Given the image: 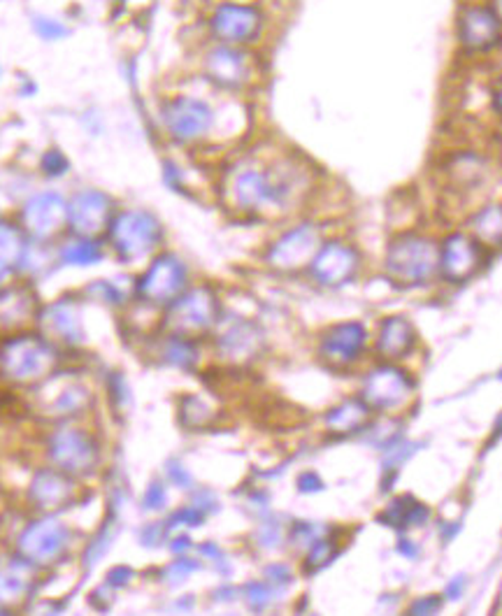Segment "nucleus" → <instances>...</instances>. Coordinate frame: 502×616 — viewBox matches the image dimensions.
Instances as JSON below:
<instances>
[{
	"instance_id": "23",
	"label": "nucleus",
	"mask_w": 502,
	"mask_h": 616,
	"mask_svg": "<svg viewBox=\"0 0 502 616\" xmlns=\"http://www.w3.org/2000/svg\"><path fill=\"white\" fill-rule=\"evenodd\" d=\"M35 31H38L44 40H59V38H63L65 33H68V28H65L61 22H56V19L38 16V19H35Z\"/></svg>"
},
{
	"instance_id": "18",
	"label": "nucleus",
	"mask_w": 502,
	"mask_h": 616,
	"mask_svg": "<svg viewBox=\"0 0 502 616\" xmlns=\"http://www.w3.org/2000/svg\"><path fill=\"white\" fill-rule=\"evenodd\" d=\"M63 203L59 195H40L26 207V222L35 232H49L59 226Z\"/></svg>"
},
{
	"instance_id": "4",
	"label": "nucleus",
	"mask_w": 502,
	"mask_h": 616,
	"mask_svg": "<svg viewBox=\"0 0 502 616\" xmlns=\"http://www.w3.org/2000/svg\"><path fill=\"white\" fill-rule=\"evenodd\" d=\"M203 77L223 91H242L256 80V59L249 47L212 43L203 52Z\"/></svg>"
},
{
	"instance_id": "8",
	"label": "nucleus",
	"mask_w": 502,
	"mask_h": 616,
	"mask_svg": "<svg viewBox=\"0 0 502 616\" xmlns=\"http://www.w3.org/2000/svg\"><path fill=\"white\" fill-rule=\"evenodd\" d=\"M481 261H484V249L472 235H465V232L449 235L440 247V272L444 280L454 281V284L470 280L481 268Z\"/></svg>"
},
{
	"instance_id": "2",
	"label": "nucleus",
	"mask_w": 502,
	"mask_h": 616,
	"mask_svg": "<svg viewBox=\"0 0 502 616\" xmlns=\"http://www.w3.org/2000/svg\"><path fill=\"white\" fill-rule=\"evenodd\" d=\"M440 270V247L419 232H400L386 251V272L393 281L416 287L426 284Z\"/></svg>"
},
{
	"instance_id": "26",
	"label": "nucleus",
	"mask_w": 502,
	"mask_h": 616,
	"mask_svg": "<svg viewBox=\"0 0 502 616\" xmlns=\"http://www.w3.org/2000/svg\"><path fill=\"white\" fill-rule=\"evenodd\" d=\"M400 552H405L407 556L414 558V556H416V552H419V549H416L414 542H410V540H400Z\"/></svg>"
},
{
	"instance_id": "19",
	"label": "nucleus",
	"mask_w": 502,
	"mask_h": 616,
	"mask_svg": "<svg viewBox=\"0 0 502 616\" xmlns=\"http://www.w3.org/2000/svg\"><path fill=\"white\" fill-rule=\"evenodd\" d=\"M186 328H205L214 319V298L207 291H194L179 305Z\"/></svg>"
},
{
	"instance_id": "10",
	"label": "nucleus",
	"mask_w": 502,
	"mask_h": 616,
	"mask_svg": "<svg viewBox=\"0 0 502 616\" xmlns=\"http://www.w3.org/2000/svg\"><path fill=\"white\" fill-rule=\"evenodd\" d=\"M317 251H319V231L312 223H303L277 240L270 251V261L279 268H298L314 259Z\"/></svg>"
},
{
	"instance_id": "21",
	"label": "nucleus",
	"mask_w": 502,
	"mask_h": 616,
	"mask_svg": "<svg viewBox=\"0 0 502 616\" xmlns=\"http://www.w3.org/2000/svg\"><path fill=\"white\" fill-rule=\"evenodd\" d=\"M367 419H370V405H367L365 401H349L330 412L328 426L333 428V431L349 432L365 426Z\"/></svg>"
},
{
	"instance_id": "1",
	"label": "nucleus",
	"mask_w": 502,
	"mask_h": 616,
	"mask_svg": "<svg viewBox=\"0 0 502 616\" xmlns=\"http://www.w3.org/2000/svg\"><path fill=\"white\" fill-rule=\"evenodd\" d=\"M223 186L231 205L242 212H260L265 207L287 210L303 198L308 189V170L291 158H281L268 168L242 163L228 173Z\"/></svg>"
},
{
	"instance_id": "28",
	"label": "nucleus",
	"mask_w": 502,
	"mask_h": 616,
	"mask_svg": "<svg viewBox=\"0 0 502 616\" xmlns=\"http://www.w3.org/2000/svg\"><path fill=\"white\" fill-rule=\"evenodd\" d=\"M493 7H496V12L500 14V19H502V0H493Z\"/></svg>"
},
{
	"instance_id": "6",
	"label": "nucleus",
	"mask_w": 502,
	"mask_h": 616,
	"mask_svg": "<svg viewBox=\"0 0 502 616\" xmlns=\"http://www.w3.org/2000/svg\"><path fill=\"white\" fill-rule=\"evenodd\" d=\"M167 133L179 142H195L210 133L214 124V112L198 96H177L167 100L163 109Z\"/></svg>"
},
{
	"instance_id": "7",
	"label": "nucleus",
	"mask_w": 502,
	"mask_h": 616,
	"mask_svg": "<svg viewBox=\"0 0 502 616\" xmlns=\"http://www.w3.org/2000/svg\"><path fill=\"white\" fill-rule=\"evenodd\" d=\"M414 384L405 373L395 365H382L367 374L363 384V401L370 410L395 412L412 401Z\"/></svg>"
},
{
	"instance_id": "25",
	"label": "nucleus",
	"mask_w": 502,
	"mask_h": 616,
	"mask_svg": "<svg viewBox=\"0 0 502 616\" xmlns=\"http://www.w3.org/2000/svg\"><path fill=\"white\" fill-rule=\"evenodd\" d=\"M463 589H465V577H456L454 582L447 586V598L456 601V598H460V595H463Z\"/></svg>"
},
{
	"instance_id": "12",
	"label": "nucleus",
	"mask_w": 502,
	"mask_h": 616,
	"mask_svg": "<svg viewBox=\"0 0 502 616\" xmlns=\"http://www.w3.org/2000/svg\"><path fill=\"white\" fill-rule=\"evenodd\" d=\"M449 191L465 195L468 191L481 189V185L488 179V168L484 158L477 154H456L447 163Z\"/></svg>"
},
{
	"instance_id": "27",
	"label": "nucleus",
	"mask_w": 502,
	"mask_h": 616,
	"mask_svg": "<svg viewBox=\"0 0 502 616\" xmlns=\"http://www.w3.org/2000/svg\"><path fill=\"white\" fill-rule=\"evenodd\" d=\"M493 108H496V112L502 117V84L496 89V93H493Z\"/></svg>"
},
{
	"instance_id": "3",
	"label": "nucleus",
	"mask_w": 502,
	"mask_h": 616,
	"mask_svg": "<svg viewBox=\"0 0 502 616\" xmlns=\"http://www.w3.org/2000/svg\"><path fill=\"white\" fill-rule=\"evenodd\" d=\"M212 43L232 44V47H251L265 33L263 7L249 0H219L214 3L205 19Z\"/></svg>"
},
{
	"instance_id": "5",
	"label": "nucleus",
	"mask_w": 502,
	"mask_h": 616,
	"mask_svg": "<svg viewBox=\"0 0 502 616\" xmlns=\"http://www.w3.org/2000/svg\"><path fill=\"white\" fill-rule=\"evenodd\" d=\"M456 43L465 54H487L502 43V19L493 5L465 3L456 14Z\"/></svg>"
},
{
	"instance_id": "29",
	"label": "nucleus",
	"mask_w": 502,
	"mask_h": 616,
	"mask_svg": "<svg viewBox=\"0 0 502 616\" xmlns=\"http://www.w3.org/2000/svg\"><path fill=\"white\" fill-rule=\"evenodd\" d=\"M500 377H502V373H500Z\"/></svg>"
},
{
	"instance_id": "16",
	"label": "nucleus",
	"mask_w": 502,
	"mask_h": 616,
	"mask_svg": "<svg viewBox=\"0 0 502 616\" xmlns=\"http://www.w3.org/2000/svg\"><path fill=\"white\" fill-rule=\"evenodd\" d=\"M184 284V268L177 259H158V263L154 265L149 277H147V289L149 293L158 298L173 296L179 287Z\"/></svg>"
},
{
	"instance_id": "20",
	"label": "nucleus",
	"mask_w": 502,
	"mask_h": 616,
	"mask_svg": "<svg viewBox=\"0 0 502 616\" xmlns=\"http://www.w3.org/2000/svg\"><path fill=\"white\" fill-rule=\"evenodd\" d=\"M105 198L98 194H81L71 207V216L75 222L77 228L87 231V228H96L100 226V222L105 219Z\"/></svg>"
},
{
	"instance_id": "15",
	"label": "nucleus",
	"mask_w": 502,
	"mask_h": 616,
	"mask_svg": "<svg viewBox=\"0 0 502 616\" xmlns=\"http://www.w3.org/2000/svg\"><path fill=\"white\" fill-rule=\"evenodd\" d=\"M472 238L484 247H500L502 244V203L487 205L470 216Z\"/></svg>"
},
{
	"instance_id": "9",
	"label": "nucleus",
	"mask_w": 502,
	"mask_h": 616,
	"mask_svg": "<svg viewBox=\"0 0 502 616\" xmlns=\"http://www.w3.org/2000/svg\"><path fill=\"white\" fill-rule=\"evenodd\" d=\"M358 268L356 249L345 242H328L314 254L312 272L324 284H342L349 280Z\"/></svg>"
},
{
	"instance_id": "13",
	"label": "nucleus",
	"mask_w": 502,
	"mask_h": 616,
	"mask_svg": "<svg viewBox=\"0 0 502 616\" xmlns=\"http://www.w3.org/2000/svg\"><path fill=\"white\" fill-rule=\"evenodd\" d=\"M363 345H365V330L358 324H342L337 328H333L328 336L324 337V345H321V352L328 361L337 363H349L361 354Z\"/></svg>"
},
{
	"instance_id": "22",
	"label": "nucleus",
	"mask_w": 502,
	"mask_h": 616,
	"mask_svg": "<svg viewBox=\"0 0 502 616\" xmlns=\"http://www.w3.org/2000/svg\"><path fill=\"white\" fill-rule=\"evenodd\" d=\"M16 247H19L16 232L7 226H0V270L7 265V259L16 254Z\"/></svg>"
},
{
	"instance_id": "11",
	"label": "nucleus",
	"mask_w": 502,
	"mask_h": 616,
	"mask_svg": "<svg viewBox=\"0 0 502 616\" xmlns=\"http://www.w3.org/2000/svg\"><path fill=\"white\" fill-rule=\"evenodd\" d=\"M161 228L149 214L128 212L117 222V242L128 254H145L156 244Z\"/></svg>"
},
{
	"instance_id": "17",
	"label": "nucleus",
	"mask_w": 502,
	"mask_h": 616,
	"mask_svg": "<svg viewBox=\"0 0 502 616\" xmlns=\"http://www.w3.org/2000/svg\"><path fill=\"white\" fill-rule=\"evenodd\" d=\"M428 516H431L428 507H423L412 496H403L386 507V512L382 514V521L386 526H393V528H410V526H423Z\"/></svg>"
},
{
	"instance_id": "24",
	"label": "nucleus",
	"mask_w": 502,
	"mask_h": 616,
	"mask_svg": "<svg viewBox=\"0 0 502 616\" xmlns=\"http://www.w3.org/2000/svg\"><path fill=\"white\" fill-rule=\"evenodd\" d=\"M440 610V601L438 598H432V595H428V598H421V601H416L414 605L410 607V614H435V611Z\"/></svg>"
},
{
	"instance_id": "14",
	"label": "nucleus",
	"mask_w": 502,
	"mask_h": 616,
	"mask_svg": "<svg viewBox=\"0 0 502 616\" xmlns=\"http://www.w3.org/2000/svg\"><path fill=\"white\" fill-rule=\"evenodd\" d=\"M414 345V328L405 317H389L379 328L377 349L386 358L405 356Z\"/></svg>"
}]
</instances>
